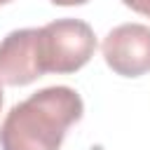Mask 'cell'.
<instances>
[{
    "label": "cell",
    "instance_id": "1",
    "mask_svg": "<svg viewBox=\"0 0 150 150\" xmlns=\"http://www.w3.org/2000/svg\"><path fill=\"white\" fill-rule=\"evenodd\" d=\"M82 96L73 87H45L9 108L0 124V148L59 150L66 131L82 120Z\"/></svg>",
    "mask_w": 150,
    "mask_h": 150
},
{
    "label": "cell",
    "instance_id": "7",
    "mask_svg": "<svg viewBox=\"0 0 150 150\" xmlns=\"http://www.w3.org/2000/svg\"><path fill=\"white\" fill-rule=\"evenodd\" d=\"M0 108H2V87H0Z\"/></svg>",
    "mask_w": 150,
    "mask_h": 150
},
{
    "label": "cell",
    "instance_id": "4",
    "mask_svg": "<svg viewBox=\"0 0 150 150\" xmlns=\"http://www.w3.org/2000/svg\"><path fill=\"white\" fill-rule=\"evenodd\" d=\"M42 70L40 61V28H19L0 42V82L23 87L35 82Z\"/></svg>",
    "mask_w": 150,
    "mask_h": 150
},
{
    "label": "cell",
    "instance_id": "6",
    "mask_svg": "<svg viewBox=\"0 0 150 150\" xmlns=\"http://www.w3.org/2000/svg\"><path fill=\"white\" fill-rule=\"evenodd\" d=\"M54 5H61V7H73V5H84L89 0H52Z\"/></svg>",
    "mask_w": 150,
    "mask_h": 150
},
{
    "label": "cell",
    "instance_id": "3",
    "mask_svg": "<svg viewBox=\"0 0 150 150\" xmlns=\"http://www.w3.org/2000/svg\"><path fill=\"white\" fill-rule=\"evenodd\" d=\"M108 68L122 77H138L150 73V26L120 23L101 45Z\"/></svg>",
    "mask_w": 150,
    "mask_h": 150
},
{
    "label": "cell",
    "instance_id": "8",
    "mask_svg": "<svg viewBox=\"0 0 150 150\" xmlns=\"http://www.w3.org/2000/svg\"><path fill=\"white\" fill-rule=\"evenodd\" d=\"M7 2H12V0H0V5H7Z\"/></svg>",
    "mask_w": 150,
    "mask_h": 150
},
{
    "label": "cell",
    "instance_id": "2",
    "mask_svg": "<svg viewBox=\"0 0 150 150\" xmlns=\"http://www.w3.org/2000/svg\"><path fill=\"white\" fill-rule=\"evenodd\" d=\"M96 35L82 19H56L40 28V61L45 73H75L89 63Z\"/></svg>",
    "mask_w": 150,
    "mask_h": 150
},
{
    "label": "cell",
    "instance_id": "5",
    "mask_svg": "<svg viewBox=\"0 0 150 150\" xmlns=\"http://www.w3.org/2000/svg\"><path fill=\"white\" fill-rule=\"evenodd\" d=\"M127 7H131L134 12H138V14H143V16H148L150 19V0H122Z\"/></svg>",
    "mask_w": 150,
    "mask_h": 150
}]
</instances>
